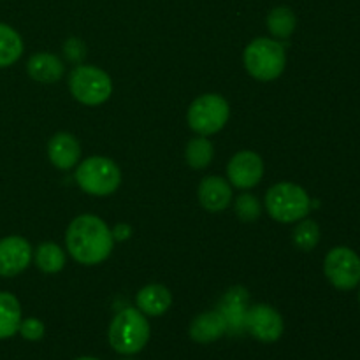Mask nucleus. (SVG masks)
I'll return each mask as SVG.
<instances>
[{
	"label": "nucleus",
	"mask_w": 360,
	"mask_h": 360,
	"mask_svg": "<svg viewBox=\"0 0 360 360\" xmlns=\"http://www.w3.org/2000/svg\"><path fill=\"white\" fill-rule=\"evenodd\" d=\"M245 67L259 81H273L283 74L287 55L281 42L274 39L259 37L250 42L245 49Z\"/></svg>",
	"instance_id": "nucleus-4"
},
{
	"label": "nucleus",
	"mask_w": 360,
	"mask_h": 360,
	"mask_svg": "<svg viewBox=\"0 0 360 360\" xmlns=\"http://www.w3.org/2000/svg\"><path fill=\"white\" fill-rule=\"evenodd\" d=\"M63 53L70 62H81L86 56V44L81 39L70 37L63 44Z\"/></svg>",
	"instance_id": "nucleus-26"
},
{
	"label": "nucleus",
	"mask_w": 360,
	"mask_h": 360,
	"mask_svg": "<svg viewBox=\"0 0 360 360\" xmlns=\"http://www.w3.org/2000/svg\"><path fill=\"white\" fill-rule=\"evenodd\" d=\"M231 116V108L227 101L218 94H206L197 97L190 104L188 120L190 129L195 130L200 136H211V134L220 132L229 122Z\"/></svg>",
	"instance_id": "nucleus-7"
},
{
	"label": "nucleus",
	"mask_w": 360,
	"mask_h": 360,
	"mask_svg": "<svg viewBox=\"0 0 360 360\" xmlns=\"http://www.w3.org/2000/svg\"><path fill=\"white\" fill-rule=\"evenodd\" d=\"M76 360H98V359H94V357H81V359H76Z\"/></svg>",
	"instance_id": "nucleus-28"
},
{
	"label": "nucleus",
	"mask_w": 360,
	"mask_h": 360,
	"mask_svg": "<svg viewBox=\"0 0 360 360\" xmlns=\"http://www.w3.org/2000/svg\"><path fill=\"white\" fill-rule=\"evenodd\" d=\"M225 333H227V322L220 311L200 313L199 316L193 319L188 329L190 338L200 345L213 343V341L220 340Z\"/></svg>",
	"instance_id": "nucleus-14"
},
{
	"label": "nucleus",
	"mask_w": 360,
	"mask_h": 360,
	"mask_svg": "<svg viewBox=\"0 0 360 360\" xmlns=\"http://www.w3.org/2000/svg\"><path fill=\"white\" fill-rule=\"evenodd\" d=\"M76 181L90 195L105 197L118 190L122 171L111 158L90 157L77 164Z\"/></svg>",
	"instance_id": "nucleus-5"
},
{
	"label": "nucleus",
	"mask_w": 360,
	"mask_h": 360,
	"mask_svg": "<svg viewBox=\"0 0 360 360\" xmlns=\"http://www.w3.org/2000/svg\"><path fill=\"white\" fill-rule=\"evenodd\" d=\"M227 176L238 188H253L264 176V160L255 151H239L229 162Z\"/></svg>",
	"instance_id": "nucleus-11"
},
{
	"label": "nucleus",
	"mask_w": 360,
	"mask_h": 360,
	"mask_svg": "<svg viewBox=\"0 0 360 360\" xmlns=\"http://www.w3.org/2000/svg\"><path fill=\"white\" fill-rule=\"evenodd\" d=\"M48 157L55 167L63 169V171L72 169L74 165L79 164L81 144L72 134H55L48 143Z\"/></svg>",
	"instance_id": "nucleus-12"
},
{
	"label": "nucleus",
	"mask_w": 360,
	"mask_h": 360,
	"mask_svg": "<svg viewBox=\"0 0 360 360\" xmlns=\"http://www.w3.org/2000/svg\"><path fill=\"white\" fill-rule=\"evenodd\" d=\"M23 53V39L11 25L0 23V69L13 65Z\"/></svg>",
	"instance_id": "nucleus-19"
},
{
	"label": "nucleus",
	"mask_w": 360,
	"mask_h": 360,
	"mask_svg": "<svg viewBox=\"0 0 360 360\" xmlns=\"http://www.w3.org/2000/svg\"><path fill=\"white\" fill-rule=\"evenodd\" d=\"M150 340V323L136 308H125L109 326V343L118 354H139Z\"/></svg>",
	"instance_id": "nucleus-2"
},
{
	"label": "nucleus",
	"mask_w": 360,
	"mask_h": 360,
	"mask_svg": "<svg viewBox=\"0 0 360 360\" xmlns=\"http://www.w3.org/2000/svg\"><path fill=\"white\" fill-rule=\"evenodd\" d=\"M266 210L280 224H292L308 217L311 199L302 186L295 183H278L266 193Z\"/></svg>",
	"instance_id": "nucleus-3"
},
{
	"label": "nucleus",
	"mask_w": 360,
	"mask_h": 360,
	"mask_svg": "<svg viewBox=\"0 0 360 360\" xmlns=\"http://www.w3.org/2000/svg\"><path fill=\"white\" fill-rule=\"evenodd\" d=\"M35 264L42 273L55 274L65 266V253L55 243H42L35 250Z\"/></svg>",
	"instance_id": "nucleus-21"
},
{
	"label": "nucleus",
	"mask_w": 360,
	"mask_h": 360,
	"mask_svg": "<svg viewBox=\"0 0 360 360\" xmlns=\"http://www.w3.org/2000/svg\"><path fill=\"white\" fill-rule=\"evenodd\" d=\"M323 273L338 290H352L360 283V257L347 246H336L323 260Z\"/></svg>",
	"instance_id": "nucleus-8"
},
{
	"label": "nucleus",
	"mask_w": 360,
	"mask_h": 360,
	"mask_svg": "<svg viewBox=\"0 0 360 360\" xmlns=\"http://www.w3.org/2000/svg\"><path fill=\"white\" fill-rule=\"evenodd\" d=\"M297 27V18L290 7H274L267 14V28L276 39H288Z\"/></svg>",
	"instance_id": "nucleus-20"
},
{
	"label": "nucleus",
	"mask_w": 360,
	"mask_h": 360,
	"mask_svg": "<svg viewBox=\"0 0 360 360\" xmlns=\"http://www.w3.org/2000/svg\"><path fill=\"white\" fill-rule=\"evenodd\" d=\"M359 302H360V292H359Z\"/></svg>",
	"instance_id": "nucleus-29"
},
{
	"label": "nucleus",
	"mask_w": 360,
	"mask_h": 360,
	"mask_svg": "<svg viewBox=\"0 0 360 360\" xmlns=\"http://www.w3.org/2000/svg\"><path fill=\"white\" fill-rule=\"evenodd\" d=\"M18 333L27 341H39L44 336V323L37 319H25L21 320Z\"/></svg>",
	"instance_id": "nucleus-25"
},
{
	"label": "nucleus",
	"mask_w": 360,
	"mask_h": 360,
	"mask_svg": "<svg viewBox=\"0 0 360 360\" xmlns=\"http://www.w3.org/2000/svg\"><path fill=\"white\" fill-rule=\"evenodd\" d=\"M137 309L144 315L160 316L171 308L172 295L164 285H146L137 292Z\"/></svg>",
	"instance_id": "nucleus-16"
},
{
	"label": "nucleus",
	"mask_w": 360,
	"mask_h": 360,
	"mask_svg": "<svg viewBox=\"0 0 360 360\" xmlns=\"http://www.w3.org/2000/svg\"><path fill=\"white\" fill-rule=\"evenodd\" d=\"M245 329L262 343H274L283 334V319L274 308L267 304H255L246 309Z\"/></svg>",
	"instance_id": "nucleus-9"
},
{
	"label": "nucleus",
	"mask_w": 360,
	"mask_h": 360,
	"mask_svg": "<svg viewBox=\"0 0 360 360\" xmlns=\"http://www.w3.org/2000/svg\"><path fill=\"white\" fill-rule=\"evenodd\" d=\"M199 200L204 210L220 213L232 202V188L220 176H207L199 185Z\"/></svg>",
	"instance_id": "nucleus-13"
},
{
	"label": "nucleus",
	"mask_w": 360,
	"mask_h": 360,
	"mask_svg": "<svg viewBox=\"0 0 360 360\" xmlns=\"http://www.w3.org/2000/svg\"><path fill=\"white\" fill-rule=\"evenodd\" d=\"M186 162L192 169H206L214 157V148L206 136L193 137L186 146Z\"/></svg>",
	"instance_id": "nucleus-22"
},
{
	"label": "nucleus",
	"mask_w": 360,
	"mask_h": 360,
	"mask_svg": "<svg viewBox=\"0 0 360 360\" xmlns=\"http://www.w3.org/2000/svg\"><path fill=\"white\" fill-rule=\"evenodd\" d=\"M320 241V227L315 220L302 218L294 231V243L302 252H311Z\"/></svg>",
	"instance_id": "nucleus-23"
},
{
	"label": "nucleus",
	"mask_w": 360,
	"mask_h": 360,
	"mask_svg": "<svg viewBox=\"0 0 360 360\" xmlns=\"http://www.w3.org/2000/svg\"><path fill=\"white\" fill-rule=\"evenodd\" d=\"M65 245L76 262L83 266H95L111 255L115 239L101 218L95 214H81L70 221L65 234Z\"/></svg>",
	"instance_id": "nucleus-1"
},
{
	"label": "nucleus",
	"mask_w": 360,
	"mask_h": 360,
	"mask_svg": "<svg viewBox=\"0 0 360 360\" xmlns=\"http://www.w3.org/2000/svg\"><path fill=\"white\" fill-rule=\"evenodd\" d=\"M27 70L32 79L49 84L62 79L65 67H63V62L56 55H51V53H35L28 60Z\"/></svg>",
	"instance_id": "nucleus-15"
},
{
	"label": "nucleus",
	"mask_w": 360,
	"mask_h": 360,
	"mask_svg": "<svg viewBox=\"0 0 360 360\" xmlns=\"http://www.w3.org/2000/svg\"><path fill=\"white\" fill-rule=\"evenodd\" d=\"M260 213H262V206H260L257 197L252 195V193H241V195L236 199V214H238L243 221L259 220Z\"/></svg>",
	"instance_id": "nucleus-24"
},
{
	"label": "nucleus",
	"mask_w": 360,
	"mask_h": 360,
	"mask_svg": "<svg viewBox=\"0 0 360 360\" xmlns=\"http://www.w3.org/2000/svg\"><path fill=\"white\" fill-rule=\"evenodd\" d=\"M20 301L9 292H0V340L13 338L21 323Z\"/></svg>",
	"instance_id": "nucleus-18"
},
{
	"label": "nucleus",
	"mask_w": 360,
	"mask_h": 360,
	"mask_svg": "<svg viewBox=\"0 0 360 360\" xmlns=\"http://www.w3.org/2000/svg\"><path fill=\"white\" fill-rule=\"evenodd\" d=\"M72 97L84 105L104 104L112 94V81L105 70L95 65H77L69 76Z\"/></svg>",
	"instance_id": "nucleus-6"
},
{
	"label": "nucleus",
	"mask_w": 360,
	"mask_h": 360,
	"mask_svg": "<svg viewBox=\"0 0 360 360\" xmlns=\"http://www.w3.org/2000/svg\"><path fill=\"white\" fill-rule=\"evenodd\" d=\"M246 299H248V294L239 287L232 288L225 295L224 308L220 309V313L224 315L225 322H227V330H231V333H239V330L245 329Z\"/></svg>",
	"instance_id": "nucleus-17"
},
{
	"label": "nucleus",
	"mask_w": 360,
	"mask_h": 360,
	"mask_svg": "<svg viewBox=\"0 0 360 360\" xmlns=\"http://www.w3.org/2000/svg\"><path fill=\"white\" fill-rule=\"evenodd\" d=\"M32 262V246L21 236L0 239V276L13 278L23 273Z\"/></svg>",
	"instance_id": "nucleus-10"
},
{
	"label": "nucleus",
	"mask_w": 360,
	"mask_h": 360,
	"mask_svg": "<svg viewBox=\"0 0 360 360\" xmlns=\"http://www.w3.org/2000/svg\"><path fill=\"white\" fill-rule=\"evenodd\" d=\"M111 234L115 241H127V239L132 236V227L127 224H118L115 229H112Z\"/></svg>",
	"instance_id": "nucleus-27"
}]
</instances>
